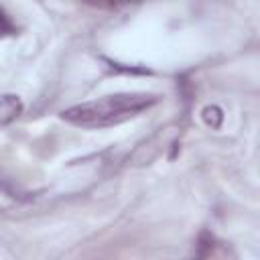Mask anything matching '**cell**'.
Listing matches in <instances>:
<instances>
[{
	"label": "cell",
	"mask_w": 260,
	"mask_h": 260,
	"mask_svg": "<svg viewBox=\"0 0 260 260\" xmlns=\"http://www.w3.org/2000/svg\"><path fill=\"white\" fill-rule=\"evenodd\" d=\"M22 112V102L16 95H0V124L14 120Z\"/></svg>",
	"instance_id": "obj_2"
},
{
	"label": "cell",
	"mask_w": 260,
	"mask_h": 260,
	"mask_svg": "<svg viewBox=\"0 0 260 260\" xmlns=\"http://www.w3.org/2000/svg\"><path fill=\"white\" fill-rule=\"evenodd\" d=\"M203 120H205L207 126L219 128V126H221V120H223V114H221V110H219L217 106H207V108L203 110Z\"/></svg>",
	"instance_id": "obj_3"
},
{
	"label": "cell",
	"mask_w": 260,
	"mask_h": 260,
	"mask_svg": "<svg viewBox=\"0 0 260 260\" xmlns=\"http://www.w3.org/2000/svg\"><path fill=\"white\" fill-rule=\"evenodd\" d=\"M126 2H138V0H126Z\"/></svg>",
	"instance_id": "obj_6"
},
{
	"label": "cell",
	"mask_w": 260,
	"mask_h": 260,
	"mask_svg": "<svg viewBox=\"0 0 260 260\" xmlns=\"http://www.w3.org/2000/svg\"><path fill=\"white\" fill-rule=\"evenodd\" d=\"M16 32V26L12 22V18L0 8V37H10Z\"/></svg>",
	"instance_id": "obj_4"
},
{
	"label": "cell",
	"mask_w": 260,
	"mask_h": 260,
	"mask_svg": "<svg viewBox=\"0 0 260 260\" xmlns=\"http://www.w3.org/2000/svg\"><path fill=\"white\" fill-rule=\"evenodd\" d=\"M156 102L158 95L152 93H114L71 106L61 112V118L79 128H108L146 112Z\"/></svg>",
	"instance_id": "obj_1"
},
{
	"label": "cell",
	"mask_w": 260,
	"mask_h": 260,
	"mask_svg": "<svg viewBox=\"0 0 260 260\" xmlns=\"http://www.w3.org/2000/svg\"><path fill=\"white\" fill-rule=\"evenodd\" d=\"M83 2L89 6H95V8H112L114 6V0H83Z\"/></svg>",
	"instance_id": "obj_5"
}]
</instances>
